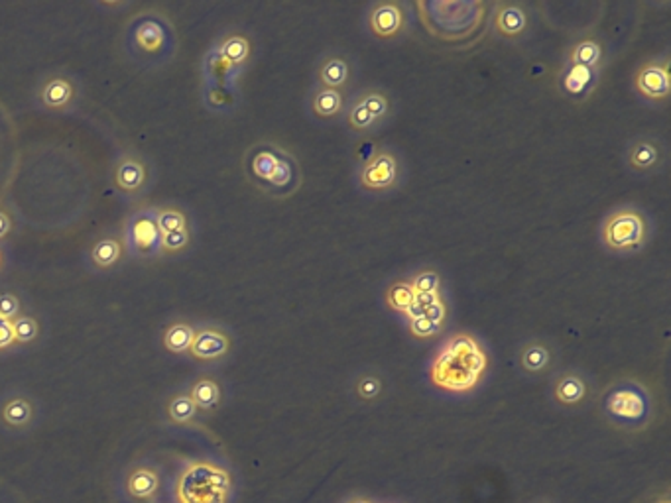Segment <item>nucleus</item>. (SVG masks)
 <instances>
[{"instance_id":"nucleus-1","label":"nucleus","mask_w":671,"mask_h":503,"mask_svg":"<svg viewBox=\"0 0 671 503\" xmlns=\"http://www.w3.org/2000/svg\"><path fill=\"white\" fill-rule=\"evenodd\" d=\"M246 177L266 195L286 199L302 187V167L298 157L278 142L260 140L244 156Z\"/></svg>"},{"instance_id":"nucleus-2","label":"nucleus","mask_w":671,"mask_h":503,"mask_svg":"<svg viewBox=\"0 0 671 503\" xmlns=\"http://www.w3.org/2000/svg\"><path fill=\"white\" fill-rule=\"evenodd\" d=\"M486 370V354L471 335H455L431 365V382L451 394L471 392Z\"/></svg>"},{"instance_id":"nucleus-3","label":"nucleus","mask_w":671,"mask_h":503,"mask_svg":"<svg viewBox=\"0 0 671 503\" xmlns=\"http://www.w3.org/2000/svg\"><path fill=\"white\" fill-rule=\"evenodd\" d=\"M231 474L213 462H191L177 478V503H229Z\"/></svg>"},{"instance_id":"nucleus-4","label":"nucleus","mask_w":671,"mask_h":503,"mask_svg":"<svg viewBox=\"0 0 671 503\" xmlns=\"http://www.w3.org/2000/svg\"><path fill=\"white\" fill-rule=\"evenodd\" d=\"M605 415L612 425L622 429H642L652 417V397L636 380L614 384L605 395Z\"/></svg>"},{"instance_id":"nucleus-5","label":"nucleus","mask_w":671,"mask_h":503,"mask_svg":"<svg viewBox=\"0 0 671 503\" xmlns=\"http://www.w3.org/2000/svg\"><path fill=\"white\" fill-rule=\"evenodd\" d=\"M602 244L614 252H636L647 240V221L636 207L612 211L600 228Z\"/></svg>"},{"instance_id":"nucleus-6","label":"nucleus","mask_w":671,"mask_h":503,"mask_svg":"<svg viewBox=\"0 0 671 503\" xmlns=\"http://www.w3.org/2000/svg\"><path fill=\"white\" fill-rule=\"evenodd\" d=\"M174 30L164 16H139L129 30L132 53L139 57H162L172 50Z\"/></svg>"},{"instance_id":"nucleus-7","label":"nucleus","mask_w":671,"mask_h":503,"mask_svg":"<svg viewBox=\"0 0 671 503\" xmlns=\"http://www.w3.org/2000/svg\"><path fill=\"white\" fill-rule=\"evenodd\" d=\"M453 5L455 3H446L447 13L441 8L439 3L417 5L427 10V13L431 10V13L437 14V18H434L436 26L429 28L434 30L431 33H437V36L446 40H457L463 36H469V33L479 28V24L484 20V5L481 3H463L459 14H453Z\"/></svg>"},{"instance_id":"nucleus-8","label":"nucleus","mask_w":671,"mask_h":503,"mask_svg":"<svg viewBox=\"0 0 671 503\" xmlns=\"http://www.w3.org/2000/svg\"><path fill=\"white\" fill-rule=\"evenodd\" d=\"M400 176V164L390 150H379L360 167L359 181L369 191H390L396 187Z\"/></svg>"},{"instance_id":"nucleus-9","label":"nucleus","mask_w":671,"mask_h":503,"mask_svg":"<svg viewBox=\"0 0 671 503\" xmlns=\"http://www.w3.org/2000/svg\"><path fill=\"white\" fill-rule=\"evenodd\" d=\"M162 233L156 223V211H140L127 224V240L124 244L139 256H152L160 252Z\"/></svg>"},{"instance_id":"nucleus-10","label":"nucleus","mask_w":671,"mask_h":503,"mask_svg":"<svg viewBox=\"0 0 671 503\" xmlns=\"http://www.w3.org/2000/svg\"><path fill=\"white\" fill-rule=\"evenodd\" d=\"M634 89L638 95L659 102L669 97L671 90V77H669V62L667 60H652L644 63L634 75Z\"/></svg>"},{"instance_id":"nucleus-11","label":"nucleus","mask_w":671,"mask_h":503,"mask_svg":"<svg viewBox=\"0 0 671 503\" xmlns=\"http://www.w3.org/2000/svg\"><path fill=\"white\" fill-rule=\"evenodd\" d=\"M599 71L600 70H590L585 65H575V63H563L560 71V90L577 102L587 100L590 95L595 93L599 85Z\"/></svg>"},{"instance_id":"nucleus-12","label":"nucleus","mask_w":671,"mask_h":503,"mask_svg":"<svg viewBox=\"0 0 671 503\" xmlns=\"http://www.w3.org/2000/svg\"><path fill=\"white\" fill-rule=\"evenodd\" d=\"M231 350V338L225 330L217 327H201L196 328V335H193L191 342V356L197 360L205 362H215L225 358L226 354Z\"/></svg>"},{"instance_id":"nucleus-13","label":"nucleus","mask_w":671,"mask_h":503,"mask_svg":"<svg viewBox=\"0 0 671 503\" xmlns=\"http://www.w3.org/2000/svg\"><path fill=\"white\" fill-rule=\"evenodd\" d=\"M77 99V87L70 77L50 75L38 90V100L43 109L53 112H63L72 109Z\"/></svg>"},{"instance_id":"nucleus-14","label":"nucleus","mask_w":671,"mask_h":503,"mask_svg":"<svg viewBox=\"0 0 671 503\" xmlns=\"http://www.w3.org/2000/svg\"><path fill=\"white\" fill-rule=\"evenodd\" d=\"M664 162V147L652 136H640L636 138L628 152L627 164L630 169L638 171V174H652Z\"/></svg>"},{"instance_id":"nucleus-15","label":"nucleus","mask_w":671,"mask_h":503,"mask_svg":"<svg viewBox=\"0 0 671 503\" xmlns=\"http://www.w3.org/2000/svg\"><path fill=\"white\" fill-rule=\"evenodd\" d=\"M148 169L140 157L136 156H122L115 167V183L117 187L127 193V195H136L146 187Z\"/></svg>"},{"instance_id":"nucleus-16","label":"nucleus","mask_w":671,"mask_h":503,"mask_svg":"<svg viewBox=\"0 0 671 503\" xmlns=\"http://www.w3.org/2000/svg\"><path fill=\"white\" fill-rule=\"evenodd\" d=\"M369 26L374 36L379 38H394L402 32L404 26V13L400 5L396 3H382L370 10Z\"/></svg>"},{"instance_id":"nucleus-17","label":"nucleus","mask_w":671,"mask_h":503,"mask_svg":"<svg viewBox=\"0 0 671 503\" xmlns=\"http://www.w3.org/2000/svg\"><path fill=\"white\" fill-rule=\"evenodd\" d=\"M589 394V384L581 374L563 372L553 384L555 402L565 407H573L583 402Z\"/></svg>"},{"instance_id":"nucleus-18","label":"nucleus","mask_w":671,"mask_h":503,"mask_svg":"<svg viewBox=\"0 0 671 503\" xmlns=\"http://www.w3.org/2000/svg\"><path fill=\"white\" fill-rule=\"evenodd\" d=\"M124 250H127V244L120 236H102L97 242L91 246V261L97 270H110L115 268L119 261L124 256Z\"/></svg>"},{"instance_id":"nucleus-19","label":"nucleus","mask_w":671,"mask_h":503,"mask_svg":"<svg viewBox=\"0 0 671 503\" xmlns=\"http://www.w3.org/2000/svg\"><path fill=\"white\" fill-rule=\"evenodd\" d=\"M127 489L136 499H154L160 489V476L150 466H136L127 476Z\"/></svg>"},{"instance_id":"nucleus-20","label":"nucleus","mask_w":671,"mask_h":503,"mask_svg":"<svg viewBox=\"0 0 671 503\" xmlns=\"http://www.w3.org/2000/svg\"><path fill=\"white\" fill-rule=\"evenodd\" d=\"M494 24L500 36L518 38L528 28V14L520 5H500L494 16Z\"/></svg>"},{"instance_id":"nucleus-21","label":"nucleus","mask_w":671,"mask_h":503,"mask_svg":"<svg viewBox=\"0 0 671 503\" xmlns=\"http://www.w3.org/2000/svg\"><path fill=\"white\" fill-rule=\"evenodd\" d=\"M317 75H320L321 87L343 90L350 79V67L345 57L331 55V57H325L323 63L320 65V73Z\"/></svg>"},{"instance_id":"nucleus-22","label":"nucleus","mask_w":671,"mask_h":503,"mask_svg":"<svg viewBox=\"0 0 671 503\" xmlns=\"http://www.w3.org/2000/svg\"><path fill=\"white\" fill-rule=\"evenodd\" d=\"M567 62L590 67V70H600L602 62H605V50H602V43L599 40L585 38L573 45L570 55H567Z\"/></svg>"},{"instance_id":"nucleus-23","label":"nucleus","mask_w":671,"mask_h":503,"mask_svg":"<svg viewBox=\"0 0 671 503\" xmlns=\"http://www.w3.org/2000/svg\"><path fill=\"white\" fill-rule=\"evenodd\" d=\"M551 362V352L542 340H530L520 350V365L526 374H540Z\"/></svg>"},{"instance_id":"nucleus-24","label":"nucleus","mask_w":671,"mask_h":503,"mask_svg":"<svg viewBox=\"0 0 671 503\" xmlns=\"http://www.w3.org/2000/svg\"><path fill=\"white\" fill-rule=\"evenodd\" d=\"M0 417H3L5 425L10 429H24L34 419V405L30 403V399L22 395L13 397L3 405Z\"/></svg>"},{"instance_id":"nucleus-25","label":"nucleus","mask_w":671,"mask_h":503,"mask_svg":"<svg viewBox=\"0 0 671 503\" xmlns=\"http://www.w3.org/2000/svg\"><path fill=\"white\" fill-rule=\"evenodd\" d=\"M189 397L193 403L201 411H213L221 403V387L219 384L211 380V377H199V380L191 385Z\"/></svg>"},{"instance_id":"nucleus-26","label":"nucleus","mask_w":671,"mask_h":503,"mask_svg":"<svg viewBox=\"0 0 671 503\" xmlns=\"http://www.w3.org/2000/svg\"><path fill=\"white\" fill-rule=\"evenodd\" d=\"M312 107H313V112L317 114V117L333 119V117H337L340 110H343V93H340V90H335V89L321 87L313 95Z\"/></svg>"},{"instance_id":"nucleus-27","label":"nucleus","mask_w":671,"mask_h":503,"mask_svg":"<svg viewBox=\"0 0 671 503\" xmlns=\"http://www.w3.org/2000/svg\"><path fill=\"white\" fill-rule=\"evenodd\" d=\"M248 55H250V42L244 36H241V33H233V36H226L221 42L219 57L231 67L246 63Z\"/></svg>"},{"instance_id":"nucleus-28","label":"nucleus","mask_w":671,"mask_h":503,"mask_svg":"<svg viewBox=\"0 0 671 503\" xmlns=\"http://www.w3.org/2000/svg\"><path fill=\"white\" fill-rule=\"evenodd\" d=\"M193 335H196V328L187 323L169 325L164 333V346L174 354H186L191 348Z\"/></svg>"},{"instance_id":"nucleus-29","label":"nucleus","mask_w":671,"mask_h":503,"mask_svg":"<svg viewBox=\"0 0 671 503\" xmlns=\"http://www.w3.org/2000/svg\"><path fill=\"white\" fill-rule=\"evenodd\" d=\"M197 405L193 403V399L189 394H179L176 397L169 399L168 403V415L174 422H179V425H186V422H191L197 415Z\"/></svg>"},{"instance_id":"nucleus-30","label":"nucleus","mask_w":671,"mask_h":503,"mask_svg":"<svg viewBox=\"0 0 671 503\" xmlns=\"http://www.w3.org/2000/svg\"><path fill=\"white\" fill-rule=\"evenodd\" d=\"M414 297L416 293L412 289V285H409V281H394L388 288V291H386V303H388L392 311L404 315L407 311V307L412 305Z\"/></svg>"},{"instance_id":"nucleus-31","label":"nucleus","mask_w":671,"mask_h":503,"mask_svg":"<svg viewBox=\"0 0 671 503\" xmlns=\"http://www.w3.org/2000/svg\"><path fill=\"white\" fill-rule=\"evenodd\" d=\"M359 100L369 109V112L372 114V119L377 122H382L386 117H388L390 100H388V97H386V93H382V90L369 89L359 97Z\"/></svg>"},{"instance_id":"nucleus-32","label":"nucleus","mask_w":671,"mask_h":503,"mask_svg":"<svg viewBox=\"0 0 671 503\" xmlns=\"http://www.w3.org/2000/svg\"><path fill=\"white\" fill-rule=\"evenodd\" d=\"M156 223L162 234L177 233L187 228V216L176 207H164L160 211H156Z\"/></svg>"},{"instance_id":"nucleus-33","label":"nucleus","mask_w":671,"mask_h":503,"mask_svg":"<svg viewBox=\"0 0 671 503\" xmlns=\"http://www.w3.org/2000/svg\"><path fill=\"white\" fill-rule=\"evenodd\" d=\"M13 333H14V342H20V345H28V342H34L40 335V325L34 317L30 315H18L13 318Z\"/></svg>"},{"instance_id":"nucleus-34","label":"nucleus","mask_w":671,"mask_h":503,"mask_svg":"<svg viewBox=\"0 0 671 503\" xmlns=\"http://www.w3.org/2000/svg\"><path fill=\"white\" fill-rule=\"evenodd\" d=\"M347 120H349V126L355 132H367V130H372L374 126H377L379 122L372 119V114L369 112V109L362 105V102L357 99L355 102H352V107L347 114Z\"/></svg>"},{"instance_id":"nucleus-35","label":"nucleus","mask_w":671,"mask_h":503,"mask_svg":"<svg viewBox=\"0 0 671 503\" xmlns=\"http://www.w3.org/2000/svg\"><path fill=\"white\" fill-rule=\"evenodd\" d=\"M382 387H384L382 380L372 372L359 375L355 382V392L360 399H365V402H374V399H379L382 394Z\"/></svg>"},{"instance_id":"nucleus-36","label":"nucleus","mask_w":671,"mask_h":503,"mask_svg":"<svg viewBox=\"0 0 671 503\" xmlns=\"http://www.w3.org/2000/svg\"><path fill=\"white\" fill-rule=\"evenodd\" d=\"M409 285H412V289H414L416 295L417 293H439L441 278H439V273L426 270V271H419L417 276L409 280Z\"/></svg>"},{"instance_id":"nucleus-37","label":"nucleus","mask_w":671,"mask_h":503,"mask_svg":"<svg viewBox=\"0 0 671 503\" xmlns=\"http://www.w3.org/2000/svg\"><path fill=\"white\" fill-rule=\"evenodd\" d=\"M189 242H191L189 228H186V231H177V233H168V234H162L160 252H164V254H176V252L186 250Z\"/></svg>"},{"instance_id":"nucleus-38","label":"nucleus","mask_w":671,"mask_h":503,"mask_svg":"<svg viewBox=\"0 0 671 503\" xmlns=\"http://www.w3.org/2000/svg\"><path fill=\"white\" fill-rule=\"evenodd\" d=\"M441 330L439 325H436L434 321H429V318L422 317V318H414V321H409V333H412L416 338H431L436 337Z\"/></svg>"},{"instance_id":"nucleus-39","label":"nucleus","mask_w":671,"mask_h":503,"mask_svg":"<svg viewBox=\"0 0 671 503\" xmlns=\"http://www.w3.org/2000/svg\"><path fill=\"white\" fill-rule=\"evenodd\" d=\"M20 299L14 293H0V317L13 321V318L20 315Z\"/></svg>"},{"instance_id":"nucleus-40","label":"nucleus","mask_w":671,"mask_h":503,"mask_svg":"<svg viewBox=\"0 0 671 503\" xmlns=\"http://www.w3.org/2000/svg\"><path fill=\"white\" fill-rule=\"evenodd\" d=\"M14 333H13V321L0 317V350L13 346Z\"/></svg>"},{"instance_id":"nucleus-41","label":"nucleus","mask_w":671,"mask_h":503,"mask_svg":"<svg viewBox=\"0 0 671 503\" xmlns=\"http://www.w3.org/2000/svg\"><path fill=\"white\" fill-rule=\"evenodd\" d=\"M424 317L429 318V321H434L436 325L441 327L443 321H446V317H447V307H446V303H443V301H437V303H434L431 307H427Z\"/></svg>"},{"instance_id":"nucleus-42","label":"nucleus","mask_w":671,"mask_h":503,"mask_svg":"<svg viewBox=\"0 0 671 503\" xmlns=\"http://www.w3.org/2000/svg\"><path fill=\"white\" fill-rule=\"evenodd\" d=\"M10 233H13V216L5 207H0V240H5Z\"/></svg>"},{"instance_id":"nucleus-43","label":"nucleus","mask_w":671,"mask_h":503,"mask_svg":"<svg viewBox=\"0 0 671 503\" xmlns=\"http://www.w3.org/2000/svg\"><path fill=\"white\" fill-rule=\"evenodd\" d=\"M414 299H416L417 305H422L424 308H427V307H431L434 303L441 301V297H439V293H417L414 297Z\"/></svg>"}]
</instances>
